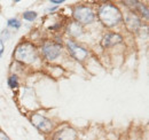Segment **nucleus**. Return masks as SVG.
Segmentation results:
<instances>
[{"instance_id": "9b49d317", "label": "nucleus", "mask_w": 149, "mask_h": 140, "mask_svg": "<svg viewBox=\"0 0 149 140\" xmlns=\"http://www.w3.org/2000/svg\"><path fill=\"white\" fill-rule=\"evenodd\" d=\"M8 85H9V88H19V80H17V77L16 76H10L9 78H8Z\"/></svg>"}, {"instance_id": "ddd939ff", "label": "nucleus", "mask_w": 149, "mask_h": 140, "mask_svg": "<svg viewBox=\"0 0 149 140\" xmlns=\"http://www.w3.org/2000/svg\"><path fill=\"white\" fill-rule=\"evenodd\" d=\"M7 24H8V27H12V28H15V29H19V27H21L19 21L16 20V18H10V20H8Z\"/></svg>"}, {"instance_id": "20e7f679", "label": "nucleus", "mask_w": 149, "mask_h": 140, "mask_svg": "<svg viewBox=\"0 0 149 140\" xmlns=\"http://www.w3.org/2000/svg\"><path fill=\"white\" fill-rule=\"evenodd\" d=\"M31 121L33 123V125L37 127L39 131L44 132V133H49L53 130V123L49 121L47 117L40 115V114H35L31 118Z\"/></svg>"}, {"instance_id": "2eb2a0df", "label": "nucleus", "mask_w": 149, "mask_h": 140, "mask_svg": "<svg viewBox=\"0 0 149 140\" xmlns=\"http://www.w3.org/2000/svg\"><path fill=\"white\" fill-rule=\"evenodd\" d=\"M3 50H5V47H3V43H2V40H0V56L2 55Z\"/></svg>"}, {"instance_id": "423d86ee", "label": "nucleus", "mask_w": 149, "mask_h": 140, "mask_svg": "<svg viewBox=\"0 0 149 140\" xmlns=\"http://www.w3.org/2000/svg\"><path fill=\"white\" fill-rule=\"evenodd\" d=\"M42 53L48 60H54L61 54V46L54 43H47L42 47Z\"/></svg>"}, {"instance_id": "0eeeda50", "label": "nucleus", "mask_w": 149, "mask_h": 140, "mask_svg": "<svg viewBox=\"0 0 149 140\" xmlns=\"http://www.w3.org/2000/svg\"><path fill=\"white\" fill-rule=\"evenodd\" d=\"M77 133L72 127H64L54 136V140H76Z\"/></svg>"}, {"instance_id": "4468645a", "label": "nucleus", "mask_w": 149, "mask_h": 140, "mask_svg": "<svg viewBox=\"0 0 149 140\" xmlns=\"http://www.w3.org/2000/svg\"><path fill=\"white\" fill-rule=\"evenodd\" d=\"M0 140H10L8 138V136L6 133H3L1 130H0Z\"/></svg>"}, {"instance_id": "1a4fd4ad", "label": "nucleus", "mask_w": 149, "mask_h": 140, "mask_svg": "<svg viewBox=\"0 0 149 140\" xmlns=\"http://www.w3.org/2000/svg\"><path fill=\"white\" fill-rule=\"evenodd\" d=\"M126 25L130 29L131 31H136L140 27V20L138 18L136 15L134 14H130L127 18H126Z\"/></svg>"}, {"instance_id": "39448f33", "label": "nucleus", "mask_w": 149, "mask_h": 140, "mask_svg": "<svg viewBox=\"0 0 149 140\" xmlns=\"http://www.w3.org/2000/svg\"><path fill=\"white\" fill-rule=\"evenodd\" d=\"M67 46H68V48H69V52L71 53V55L76 57L77 60H79V61H83L86 56H87V51L85 50V48H83V47H80V46H78L74 41L72 40H68L67 41Z\"/></svg>"}, {"instance_id": "dca6fc26", "label": "nucleus", "mask_w": 149, "mask_h": 140, "mask_svg": "<svg viewBox=\"0 0 149 140\" xmlns=\"http://www.w3.org/2000/svg\"><path fill=\"white\" fill-rule=\"evenodd\" d=\"M51 2H52V4H62L63 0H52Z\"/></svg>"}, {"instance_id": "9d476101", "label": "nucleus", "mask_w": 149, "mask_h": 140, "mask_svg": "<svg viewBox=\"0 0 149 140\" xmlns=\"http://www.w3.org/2000/svg\"><path fill=\"white\" fill-rule=\"evenodd\" d=\"M69 34L74 37H78L79 35H81V28L79 27V23H72L69 27Z\"/></svg>"}, {"instance_id": "6e6552de", "label": "nucleus", "mask_w": 149, "mask_h": 140, "mask_svg": "<svg viewBox=\"0 0 149 140\" xmlns=\"http://www.w3.org/2000/svg\"><path fill=\"white\" fill-rule=\"evenodd\" d=\"M120 41H123V37L118 34H108L104 36V38L102 39V45L103 47H110L116 44H119Z\"/></svg>"}, {"instance_id": "f03ea898", "label": "nucleus", "mask_w": 149, "mask_h": 140, "mask_svg": "<svg viewBox=\"0 0 149 140\" xmlns=\"http://www.w3.org/2000/svg\"><path fill=\"white\" fill-rule=\"evenodd\" d=\"M15 59L25 64L32 63L37 59L36 47L31 43H22L15 51Z\"/></svg>"}, {"instance_id": "f257e3e1", "label": "nucleus", "mask_w": 149, "mask_h": 140, "mask_svg": "<svg viewBox=\"0 0 149 140\" xmlns=\"http://www.w3.org/2000/svg\"><path fill=\"white\" fill-rule=\"evenodd\" d=\"M99 18L106 27L111 28L120 22L122 14L116 6H113L111 4H104L100 7Z\"/></svg>"}, {"instance_id": "7ed1b4c3", "label": "nucleus", "mask_w": 149, "mask_h": 140, "mask_svg": "<svg viewBox=\"0 0 149 140\" xmlns=\"http://www.w3.org/2000/svg\"><path fill=\"white\" fill-rule=\"evenodd\" d=\"M74 18L77 22L81 24H87L94 21V13L90 7L86 6H77L74 10Z\"/></svg>"}, {"instance_id": "f8f14e48", "label": "nucleus", "mask_w": 149, "mask_h": 140, "mask_svg": "<svg viewBox=\"0 0 149 140\" xmlns=\"http://www.w3.org/2000/svg\"><path fill=\"white\" fill-rule=\"evenodd\" d=\"M23 18H24V20H28V21H33L37 18V13L32 12V10H28V12H24Z\"/></svg>"}]
</instances>
